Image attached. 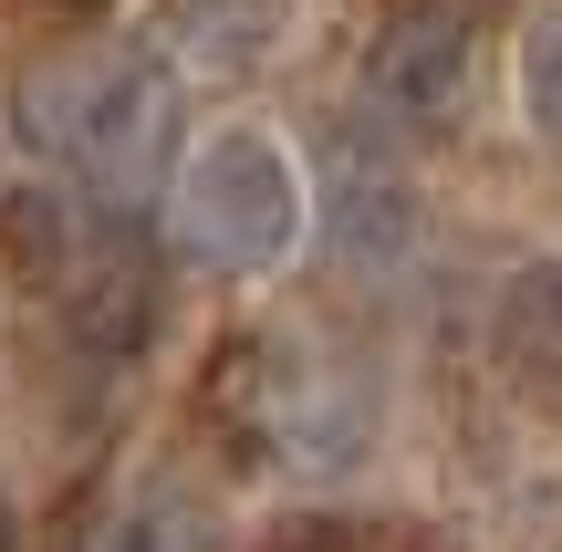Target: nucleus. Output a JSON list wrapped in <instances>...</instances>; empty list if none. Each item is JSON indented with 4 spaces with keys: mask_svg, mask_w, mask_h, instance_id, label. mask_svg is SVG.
<instances>
[{
    "mask_svg": "<svg viewBox=\"0 0 562 552\" xmlns=\"http://www.w3.org/2000/svg\"><path fill=\"white\" fill-rule=\"evenodd\" d=\"M21 136L104 209H146L178 167L188 136V94L167 63L146 53H94V63H53L21 83Z\"/></svg>",
    "mask_w": 562,
    "mask_h": 552,
    "instance_id": "nucleus-1",
    "label": "nucleus"
},
{
    "mask_svg": "<svg viewBox=\"0 0 562 552\" xmlns=\"http://www.w3.org/2000/svg\"><path fill=\"white\" fill-rule=\"evenodd\" d=\"M209 417L240 459H271V470H344L364 449V386L292 334H240L209 375Z\"/></svg>",
    "mask_w": 562,
    "mask_h": 552,
    "instance_id": "nucleus-2",
    "label": "nucleus"
},
{
    "mask_svg": "<svg viewBox=\"0 0 562 552\" xmlns=\"http://www.w3.org/2000/svg\"><path fill=\"white\" fill-rule=\"evenodd\" d=\"M167 229L199 271H281L302 240V178L292 157L261 136V125H229L199 157L178 167V199H167Z\"/></svg>",
    "mask_w": 562,
    "mask_h": 552,
    "instance_id": "nucleus-3",
    "label": "nucleus"
},
{
    "mask_svg": "<svg viewBox=\"0 0 562 552\" xmlns=\"http://www.w3.org/2000/svg\"><path fill=\"white\" fill-rule=\"evenodd\" d=\"M21 282L32 292H53V313H63V334L74 345H94V354H136L146 334H157V250H146V229H136V209H74L63 199L53 209V229H42V250L21 261Z\"/></svg>",
    "mask_w": 562,
    "mask_h": 552,
    "instance_id": "nucleus-4",
    "label": "nucleus"
},
{
    "mask_svg": "<svg viewBox=\"0 0 562 552\" xmlns=\"http://www.w3.org/2000/svg\"><path fill=\"white\" fill-rule=\"evenodd\" d=\"M364 94L396 125H459L469 115V11L459 0H406L375 42H364Z\"/></svg>",
    "mask_w": 562,
    "mask_h": 552,
    "instance_id": "nucleus-5",
    "label": "nucleus"
},
{
    "mask_svg": "<svg viewBox=\"0 0 562 552\" xmlns=\"http://www.w3.org/2000/svg\"><path fill=\"white\" fill-rule=\"evenodd\" d=\"M501 354L521 386H552L562 396V261L521 271V282L501 292Z\"/></svg>",
    "mask_w": 562,
    "mask_h": 552,
    "instance_id": "nucleus-6",
    "label": "nucleus"
},
{
    "mask_svg": "<svg viewBox=\"0 0 562 552\" xmlns=\"http://www.w3.org/2000/svg\"><path fill=\"white\" fill-rule=\"evenodd\" d=\"M521 104H531V125L562 146V0L531 21V42H521Z\"/></svg>",
    "mask_w": 562,
    "mask_h": 552,
    "instance_id": "nucleus-7",
    "label": "nucleus"
},
{
    "mask_svg": "<svg viewBox=\"0 0 562 552\" xmlns=\"http://www.w3.org/2000/svg\"><path fill=\"white\" fill-rule=\"evenodd\" d=\"M74 11H83V0H74Z\"/></svg>",
    "mask_w": 562,
    "mask_h": 552,
    "instance_id": "nucleus-8",
    "label": "nucleus"
}]
</instances>
